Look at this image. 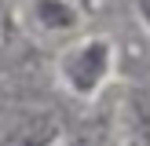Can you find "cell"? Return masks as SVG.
Segmentation results:
<instances>
[{"label": "cell", "mask_w": 150, "mask_h": 146, "mask_svg": "<svg viewBox=\"0 0 150 146\" xmlns=\"http://www.w3.org/2000/svg\"><path fill=\"white\" fill-rule=\"evenodd\" d=\"M62 139V117L51 106L22 102L0 113V146H55Z\"/></svg>", "instance_id": "2"}, {"label": "cell", "mask_w": 150, "mask_h": 146, "mask_svg": "<svg viewBox=\"0 0 150 146\" xmlns=\"http://www.w3.org/2000/svg\"><path fill=\"white\" fill-rule=\"evenodd\" d=\"M125 121H128L132 146H150V91H146V88H139V91L128 95Z\"/></svg>", "instance_id": "4"}, {"label": "cell", "mask_w": 150, "mask_h": 146, "mask_svg": "<svg viewBox=\"0 0 150 146\" xmlns=\"http://www.w3.org/2000/svg\"><path fill=\"white\" fill-rule=\"evenodd\" d=\"M110 69H114V44L106 36H84L59 58V80L66 84V91L81 99L99 95L110 80Z\"/></svg>", "instance_id": "1"}, {"label": "cell", "mask_w": 150, "mask_h": 146, "mask_svg": "<svg viewBox=\"0 0 150 146\" xmlns=\"http://www.w3.org/2000/svg\"><path fill=\"white\" fill-rule=\"evenodd\" d=\"M29 15H33V22L40 29H48V33H66V29H73L81 22L77 7H73L70 0H29Z\"/></svg>", "instance_id": "3"}, {"label": "cell", "mask_w": 150, "mask_h": 146, "mask_svg": "<svg viewBox=\"0 0 150 146\" xmlns=\"http://www.w3.org/2000/svg\"><path fill=\"white\" fill-rule=\"evenodd\" d=\"M136 11H139V18H143V26L150 29V0H136Z\"/></svg>", "instance_id": "5"}]
</instances>
